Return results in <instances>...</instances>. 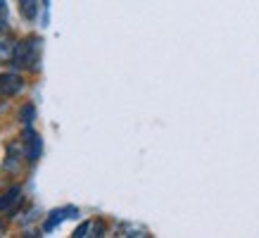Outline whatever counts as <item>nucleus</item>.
<instances>
[{
  "mask_svg": "<svg viewBox=\"0 0 259 238\" xmlns=\"http://www.w3.org/2000/svg\"><path fill=\"white\" fill-rule=\"evenodd\" d=\"M40 43L38 38H26L15 46L12 53V64L17 69H36V62L40 60Z\"/></svg>",
  "mask_w": 259,
  "mask_h": 238,
  "instance_id": "f257e3e1",
  "label": "nucleus"
},
{
  "mask_svg": "<svg viewBox=\"0 0 259 238\" xmlns=\"http://www.w3.org/2000/svg\"><path fill=\"white\" fill-rule=\"evenodd\" d=\"M24 88V81L22 76H17V74H0V93L3 95H17L19 91Z\"/></svg>",
  "mask_w": 259,
  "mask_h": 238,
  "instance_id": "f03ea898",
  "label": "nucleus"
},
{
  "mask_svg": "<svg viewBox=\"0 0 259 238\" xmlns=\"http://www.w3.org/2000/svg\"><path fill=\"white\" fill-rule=\"evenodd\" d=\"M24 143H26V157L36 162L40 157V138L33 134L31 129H26V134H24Z\"/></svg>",
  "mask_w": 259,
  "mask_h": 238,
  "instance_id": "7ed1b4c3",
  "label": "nucleus"
},
{
  "mask_svg": "<svg viewBox=\"0 0 259 238\" xmlns=\"http://www.w3.org/2000/svg\"><path fill=\"white\" fill-rule=\"evenodd\" d=\"M76 214V207H62V210H55V212H50V217H48L46 226H43V231H53L60 222H64L67 217H74Z\"/></svg>",
  "mask_w": 259,
  "mask_h": 238,
  "instance_id": "20e7f679",
  "label": "nucleus"
},
{
  "mask_svg": "<svg viewBox=\"0 0 259 238\" xmlns=\"http://www.w3.org/2000/svg\"><path fill=\"white\" fill-rule=\"evenodd\" d=\"M19 195H22V188L19 186H12V188L0 198V212H5V210H10V207L15 205L17 200H19Z\"/></svg>",
  "mask_w": 259,
  "mask_h": 238,
  "instance_id": "39448f33",
  "label": "nucleus"
},
{
  "mask_svg": "<svg viewBox=\"0 0 259 238\" xmlns=\"http://www.w3.org/2000/svg\"><path fill=\"white\" fill-rule=\"evenodd\" d=\"M19 12H22L26 19H36V12H38V0H19Z\"/></svg>",
  "mask_w": 259,
  "mask_h": 238,
  "instance_id": "423d86ee",
  "label": "nucleus"
},
{
  "mask_svg": "<svg viewBox=\"0 0 259 238\" xmlns=\"http://www.w3.org/2000/svg\"><path fill=\"white\" fill-rule=\"evenodd\" d=\"M12 53H15V43L0 33V57H12Z\"/></svg>",
  "mask_w": 259,
  "mask_h": 238,
  "instance_id": "0eeeda50",
  "label": "nucleus"
},
{
  "mask_svg": "<svg viewBox=\"0 0 259 238\" xmlns=\"http://www.w3.org/2000/svg\"><path fill=\"white\" fill-rule=\"evenodd\" d=\"M19 117H22L24 124H31L33 117H36V110H33V105H24L22 112H19Z\"/></svg>",
  "mask_w": 259,
  "mask_h": 238,
  "instance_id": "6e6552de",
  "label": "nucleus"
},
{
  "mask_svg": "<svg viewBox=\"0 0 259 238\" xmlns=\"http://www.w3.org/2000/svg\"><path fill=\"white\" fill-rule=\"evenodd\" d=\"M5 17H8V5L5 0H0V22H5Z\"/></svg>",
  "mask_w": 259,
  "mask_h": 238,
  "instance_id": "1a4fd4ad",
  "label": "nucleus"
},
{
  "mask_svg": "<svg viewBox=\"0 0 259 238\" xmlns=\"http://www.w3.org/2000/svg\"><path fill=\"white\" fill-rule=\"evenodd\" d=\"M3 233H5V226H3V222H0V236H3Z\"/></svg>",
  "mask_w": 259,
  "mask_h": 238,
  "instance_id": "9d476101",
  "label": "nucleus"
}]
</instances>
